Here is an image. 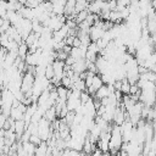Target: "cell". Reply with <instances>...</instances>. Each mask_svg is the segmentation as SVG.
<instances>
[{
  "mask_svg": "<svg viewBox=\"0 0 156 156\" xmlns=\"http://www.w3.org/2000/svg\"><path fill=\"white\" fill-rule=\"evenodd\" d=\"M104 33H105V30H102L101 28H98V27H95V26H91V27L89 28L88 35H89V38H90V41H91V43H95L96 40H99V39L104 35Z\"/></svg>",
  "mask_w": 156,
  "mask_h": 156,
  "instance_id": "1",
  "label": "cell"
},
{
  "mask_svg": "<svg viewBox=\"0 0 156 156\" xmlns=\"http://www.w3.org/2000/svg\"><path fill=\"white\" fill-rule=\"evenodd\" d=\"M71 69L74 72V73H83L87 71V61L85 58H82V60H77L72 66H71Z\"/></svg>",
  "mask_w": 156,
  "mask_h": 156,
  "instance_id": "2",
  "label": "cell"
},
{
  "mask_svg": "<svg viewBox=\"0 0 156 156\" xmlns=\"http://www.w3.org/2000/svg\"><path fill=\"white\" fill-rule=\"evenodd\" d=\"M65 4L66 1L63 0H57V1H51V6H52V11L51 13L54 15H63V7H65Z\"/></svg>",
  "mask_w": 156,
  "mask_h": 156,
  "instance_id": "3",
  "label": "cell"
},
{
  "mask_svg": "<svg viewBox=\"0 0 156 156\" xmlns=\"http://www.w3.org/2000/svg\"><path fill=\"white\" fill-rule=\"evenodd\" d=\"M108 96V89H107V85H101L96 91H95V94H94V98L95 99H98V100H102V99H105V98H107Z\"/></svg>",
  "mask_w": 156,
  "mask_h": 156,
  "instance_id": "4",
  "label": "cell"
},
{
  "mask_svg": "<svg viewBox=\"0 0 156 156\" xmlns=\"http://www.w3.org/2000/svg\"><path fill=\"white\" fill-rule=\"evenodd\" d=\"M23 112H21L17 107H11V111H10V118L13 119V121H21L23 119Z\"/></svg>",
  "mask_w": 156,
  "mask_h": 156,
  "instance_id": "5",
  "label": "cell"
},
{
  "mask_svg": "<svg viewBox=\"0 0 156 156\" xmlns=\"http://www.w3.org/2000/svg\"><path fill=\"white\" fill-rule=\"evenodd\" d=\"M27 54H28V46L22 41V43L18 45V48H17V56L21 57L22 60H24V57H26Z\"/></svg>",
  "mask_w": 156,
  "mask_h": 156,
  "instance_id": "6",
  "label": "cell"
},
{
  "mask_svg": "<svg viewBox=\"0 0 156 156\" xmlns=\"http://www.w3.org/2000/svg\"><path fill=\"white\" fill-rule=\"evenodd\" d=\"M88 13H89V12H88V10H83V11L78 12V13L76 15V17H74V22H76V24H79L80 22L85 21V18H87Z\"/></svg>",
  "mask_w": 156,
  "mask_h": 156,
  "instance_id": "7",
  "label": "cell"
},
{
  "mask_svg": "<svg viewBox=\"0 0 156 156\" xmlns=\"http://www.w3.org/2000/svg\"><path fill=\"white\" fill-rule=\"evenodd\" d=\"M129 88H130V84L128 83V80L126 78L122 79V85H121V89H119L121 94L122 95H129Z\"/></svg>",
  "mask_w": 156,
  "mask_h": 156,
  "instance_id": "8",
  "label": "cell"
},
{
  "mask_svg": "<svg viewBox=\"0 0 156 156\" xmlns=\"http://www.w3.org/2000/svg\"><path fill=\"white\" fill-rule=\"evenodd\" d=\"M44 77H45L48 80H50V79H52V78H54V71H52L51 65H48V66L45 67V73H44Z\"/></svg>",
  "mask_w": 156,
  "mask_h": 156,
  "instance_id": "9",
  "label": "cell"
},
{
  "mask_svg": "<svg viewBox=\"0 0 156 156\" xmlns=\"http://www.w3.org/2000/svg\"><path fill=\"white\" fill-rule=\"evenodd\" d=\"M90 99H91V96H90V95H89L87 91H82V93H80L79 100H80V104H82V105H84L85 102H88Z\"/></svg>",
  "mask_w": 156,
  "mask_h": 156,
  "instance_id": "10",
  "label": "cell"
},
{
  "mask_svg": "<svg viewBox=\"0 0 156 156\" xmlns=\"http://www.w3.org/2000/svg\"><path fill=\"white\" fill-rule=\"evenodd\" d=\"M6 116H4L2 113H0V129H2V127H4V124H5V122H6Z\"/></svg>",
  "mask_w": 156,
  "mask_h": 156,
  "instance_id": "11",
  "label": "cell"
},
{
  "mask_svg": "<svg viewBox=\"0 0 156 156\" xmlns=\"http://www.w3.org/2000/svg\"><path fill=\"white\" fill-rule=\"evenodd\" d=\"M115 156H128V155H127V152H124V151L119 150V151H118V152H117Z\"/></svg>",
  "mask_w": 156,
  "mask_h": 156,
  "instance_id": "12",
  "label": "cell"
},
{
  "mask_svg": "<svg viewBox=\"0 0 156 156\" xmlns=\"http://www.w3.org/2000/svg\"><path fill=\"white\" fill-rule=\"evenodd\" d=\"M80 156H90V155H87V154H83V152H80Z\"/></svg>",
  "mask_w": 156,
  "mask_h": 156,
  "instance_id": "13",
  "label": "cell"
}]
</instances>
